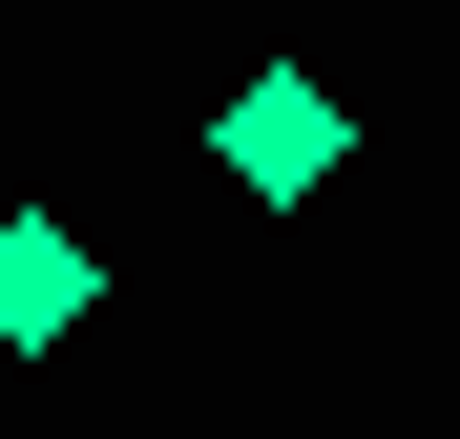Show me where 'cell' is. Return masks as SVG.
Masks as SVG:
<instances>
[{"instance_id":"6da1fadb","label":"cell","mask_w":460,"mask_h":439,"mask_svg":"<svg viewBox=\"0 0 460 439\" xmlns=\"http://www.w3.org/2000/svg\"><path fill=\"white\" fill-rule=\"evenodd\" d=\"M209 168H230V189H252V209H314V189L356 168V105L314 84V63H252V84H230V105H209Z\"/></svg>"},{"instance_id":"7a4b0ae2","label":"cell","mask_w":460,"mask_h":439,"mask_svg":"<svg viewBox=\"0 0 460 439\" xmlns=\"http://www.w3.org/2000/svg\"><path fill=\"white\" fill-rule=\"evenodd\" d=\"M84 314H105V251L63 209H0V356H63Z\"/></svg>"}]
</instances>
